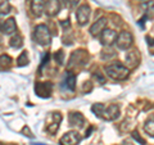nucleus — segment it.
I'll return each mask as SVG.
<instances>
[{"instance_id":"1","label":"nucleus","mask_w":154,"mask_h":145,"mask_svg":"<svg viewBox=\"0 0 154 145\" xmlns=\"http://www.w3.org/2000/svg\"><path fill=\"white\" fill-rule=\"evenodd\" d=\"M107 75L116 81H122L128 77V68L121 63H112L105 67Z\"/></svg>"},{"instance_id":"2","label":"nucleus","mask_w":154,"mask_h":145,"mask_svg":"<svg viewBox=\"0 0 154 145\" xmlns=\"http://www.w3.org/2000/svg\"><path fill=\"white\" fill-rule=\"evenodd\" d=\"M33 37L35 41L38 45H49L51 42V33L45 25H38L35 27V32H33Z\"/></svg>"},{"instance_id":"3","label":"nucleus","mask_w":154,"mask_h":145,"mask_svg":"<svg viewBox=\"0 0 154 145\" xmlns=\"http://www.w3.org/2000/svg\"><path fill=\"white\" fill-rule=\"evenodd\" d=\"M60 122H62V116L59 113H50L46 119V131L54 135L58 131V128H59Z\"/></svg>"},{"instance_id":"4","label":"nucleus","mask_w":154,"mask_h":145,"mask_svg":"<svg viewBox=\"0 0 154 145\" xmlns=\"http://www.w3.org/2000/svg\"><path fill=\"white\" fill-rule=\"evenodd\" d=\"M132 41H134V39H132L131 33L127 32V31H122L119 35H117V39H116L114 42L117 44L118 49L126 50V49H128V48L132 45Z\"/></svg>"},{"instance_id":"5","label":"nucleus","mask_w":154,"mask_h":145,"mask_svg":"<svg viewBox=\"0 0 154 145\" xmlns=\"http://www.w3.org/2000/svg\"><path fill=\"white\" fill-rule=\"evenodd\" d=\"M88 59H89V55L85 50H76V51L72 53L68 67L72 68L73 66H84L85 62Z\"/></svg>"},{"instance_id":"6","label":"nucleus","mask_w":154,"mask_h":145,"mask_svg":"<svg viewBox=\"0 0 154 145\" xmlns=\"http://www.w3.org/2000/svg\"><path fill=\"white\" fill-rule=\"evenodd\" d=\"M118 116H119V107L116 104H112V105H109V107H105L104 105V108L102 110V113L99 114V117L105 121H113L116 118H118Z\"/></svg>"},{"instance_id":"7","label":"nucleus","mask_w":154,"mask_h":145,"mask_svg":"<svg viewBox=\"0 0 154 145\" xmlns=\"http://www.w3.org/2000/svg\"><path fill=\"white\" fill-rule=\"evenodd\" d=\"M35 93L40 98H50L53 93V84L50 82H36Z\"/></svg>"},{"instance_id":"8","label":"nucleus","mask_w":154,"mask_h":145,"mask_svg":"<svg viewBox=\"0 0 154 145\" xmlns=\"http://www.w3.org/2000/svg\"><path fill=\"white\" fill-rule=\"evenodd\" d=\"M76 19H77V22H79L80 26H85L86 23L89 22V19H90V7L88 5V4H84V5H81L79 9H77Z\"/></svg>"},{"instance_id":"9","label":"nucleus","mask_w":154,"mask_h":145,"mask_svg":"<svg viewBox=\"0 0 154 145\" xmlns=\"http://www.w3.org/2000/svg\"><path fill=\"white\" fill-rule=\"evenodd\" d=\"M81 141V136L77 131H68L60 137V145H77Z\"/></svg>"},{"instance_id":"10","label":"nucleus","mask_w":154,"mask_h":145,"mask_svg":"<svg viewBox=\"0 0 154 145\" xmlns=\"http://www.w3.org/2000/svg\"><path fill=\"white\" fill-rule=\"evenodd\" d=\"M116 39H117V32L114 30L105 28V30H103V32L100 33V42L105 46H110L116 41Z\"/></svg>"},{"instance_id":"11","label":"nucleus","mask_w":154,"mask_h":145,"mask_svg":"<svg viewBox=\"0 0 154 145\" xmlns=\"http://www.w3.org/2000/svg\"><path fill=\"white\" fill-rule=\"evenodd\" d=\"M107 23H108V19L107 18H100V19H96V22H94V25L90 27V35L91 36H98L103 32V30H105L107 27Z\"/></svg>"},{"instance_id":"12","label":"nucleus","mask_w":154,"mask_h":145,"mask_svg":"<svg viewBox=\"0 0 154 145\" xmlns=\"http://www.w3.org/2000/svg\"><path fill=\"white\" fill-rule=\"evenodd\" d=\"M60 4L58 0H49L45 5H44V12L48 14L49 17H53V16H57L58 13L60 11Z\"/></svg>"},{"instance_id":"13","label":"nucleus","mask_w":154,"mask_h":145,"mask_svg":"<svg viewBox=\"0 0 154 145\" xmlns=\"http://www.w3.org/2000/svg\"><path fill=\"white\" fill-rule=\"evenodd\" d=\"M68 122H69L71 126L82 127L84 123H85V118H84V116L79 112H71L69 117H68Z\"/></svg>"},{"instance_id":"14","label":"nucleus","mask_w":154,"mask_h":145,"mask_svg":"<svg viewBox=\"0 0 154 145\" xmlns=\"http://www.w3.org/2000/svg\"><path fill=\"white\" fill-rule=\"evenodd\" d=\"M0 30L3 31V33H5V35H11V33L16 32V30H17L16 19H14V18H9V19H7L5 22H3L2 28H0Z\"/></svg>"},{"instance_id":"15","label":"nucleus","mask_w":154,"mask_h":145,"mask_svg":"<svg viewBox=\"0 0 154 145\" xmlns=\"http://www.w3.org/2000/svg\"><path fill=\"white\" fill-rule=\"evenodd\" d=\"M139 59H140V55H139V53L136 50H132L130 51L128 54L126 55V63L130 68H134V67H136L137 63H139Z\"/></svg>"},{"instance_id":"16","label":"nucleus","mask_w":154,"mask_h":145,"mask_svg":"<svg viewBox=\"0 0 154 145\" xmlns=\"http://www.w3.org/2000/svg\"><path fill=\"white\" fill-rule=\"evenodd\" d=\"M44 2L42 0H32L31 2V11L36 17H40L44 12Z\"/></svg>"},{"instance_id":"17","label":"nucleus","mask_w":154,"mask_h":145,"mask_svg":"<svg viewBox=\"0 0 154 145\" xmlns=\"http://www.w3.org/2000/svg\"><path fill=\"white\" fill-rule=\"evenodd\" d=\"M64 84L67 86V89L71 90V91H73L75 88H76V76L73 73H71V72H68V73L66 75Z\"/></svg>"},{"instance_id":"18","label":"nucleus","mask_w":154,"mask_h":145,"mask_svg":"<svg viewBox=\"0 0 154 145\" xmlns=\"http://www.w3.org/2000/svg\"><path fill=\"white\" fill-rule=\"evenodd\" d=\"M9 45H11L12 48H14V49H19V48L23 45V39H22V36L14 35L11 39V41H9Z\"/></svg>"},{"instance_id":"19","label":"nucleus","mask_w":154,"mask_h":145,"mask_svg":"<svg viewBox=\"0 0 154 145\" xmlns=\"http://www.w3.org/2000/svg\"><path fill=\"white\" fill-rule=\"evenodd\" d=\"M12 66V58L7 55V54H3L0 55V68H8V67Z\"/></svg>"},{"instance_id":"20","label":"nucleus","mask_w":154,"mask_h":145,"mask_svg":"<svg viewBox=\"0 0 154 145\" xmlns=\"http://www.w3.org/2000/svg\"><path fill=\"white\" fill-rule=\"evenodd\" d=\"M11 12V4L8 0H0V14H8Z\"/></svg>"},{"instance_id":"21","label":"nucleus","mask_w":154,"mask_h":145,"mask_svg":"<svg viewBox=\"0 0 154 145\" xmlns=\"http://www.w3.org/2000/svg\"><path fill=\"white\" fill-rule=\"evenodd\" d=\"M17 64L19 67H23V66H27L28 64V55H27V51H22L21 55L18 57L17 59Z\"/></svg>"},{"instance_id":"22","label":"nucleus","mask_w":154,"mask_h":145,"mask_svg":"<svg viewBox=\"0 0 154 145\" xmlns=\"http://www.w3.org/2000/svg\"><path fill=\"white\" fill-rule=\"evenodd\" d=\"M144 130H145V132L149 134V136H152L153 137V135H154V127H153V118L150 119H148L145 125H144Z\"/></svg>"},{"instance_id":"23","label":"nucleus","mask_w":154,"mask_h":145,"mask_svg":"<svg viewBox=\"0 0 154 145\" xmlns=\"http://www.w3.org/2000/svg\"><path fill=\"white\" fill-rule=\"evenodd\" d=\"M54 59L58 64H63L64 63V53L63 50H58L55 53V55H54Z\"/></svg>"},{"instance_id":"24","label":"nucleus","mask_w":154,"mask_h":145,"mask_svg":"<svg viewBox=\"0 0 154 145\" xmlns=\"http://www.w3.org/2000/svg\"><path fill=\"white\" fill-rule=\"evenodd\" d=\"M114 55H116V53L112 49H104L102 51V58L103 59H110V58L114 57Z\"/></svg>"},{"instance_id":"25","label":"nucleus","mask_w":154,"mask_h":145,"mask_svg":"<svg viewBox=\"0 0 154 145\" xmlns=\"http://www.w3.org/2000/svg\"><path fill=\"white\" fill-rule=\"evenodd\" d=\"M132 137L136 140V141H139V143H141L143 145H145V140L144 139H141V136H140V134H139L137 131H134L132 132Z\"/></svg>"},{"instance_id":"26","label":"nucleus","mask_w":154,"mask_h":145,"mask_svg":"<svg viewBox=\"0 0 154 145\" xmlns=\"http://www.w3.org/2000/svg\"><path fill=\"white\" fill-rule=\"evenodd\" d=\"M22 132H23V134H25V135H26V136H28V137H32V136H33V135H32V132L30 131V128H28L27 126H25V127H23V128H22Z\"/></svg>"},{"instance_id":"27","label":"nucleus","mask_w":154,"mask_h":145,"mask_svg":"<svg viewBox=\"0 0 154 145\" xmlns=\"http://www.w3.org/2000/svg\"><path fill=\"white\" fill-rule=\"evenodd\" d=\"M60 4V7H67V5H69V0H58Z\"/></svg>"},{"instance_id":"28","label":"nucleus","mask_w":154,"mask_h":145,"mask_svg":"<svg viewBox=\"0 0 154 145\" xmlns=\"http://www.w3.org/2000/svg\"><path fill=\"white\" fill-rule=\"evenodd\" d=\"M79 2H80V0H69V5H71L72 8H75L77 4H79Z\"/></svg>"},{"instance_id":"29","label":"nucleus","mask_w":154,"mask_h":145,"mask_svg":"<svg viewBox=\"0 0 154 145\" xmlns=\"http://www.w3.org/2000/svg\"><path fill=\"white\" fill-rule=\"evenodd\" d=\"M122 145H132V144H131V143H128V141H123Z\"/></svg>"},{"instance_id":"30","label":"nucleus","mask_w":154,"mask_h":145,"mask_svg":"<svg viewBox=\"0 0 154 145\" xmlns=\"http://www.w3.org/2000/svg\"><path fill=\"white\" fill-rule=\"evenodd\" d=\"M0 42H2V39H0Z\"/></svg>"},{"instance_id":"31","label":"nucleus","mask_w":154,"mask_h":145,"mask_svg":"<svg viewBox=\"0 0 154 145\" xmlns=\"http://www.w3.org/2000/svg\"><path fill=\"white\" fill-rule=\"evenodd\" d=\"M0 145H3V144H0Z\"/></svg>"}]
</instances>
